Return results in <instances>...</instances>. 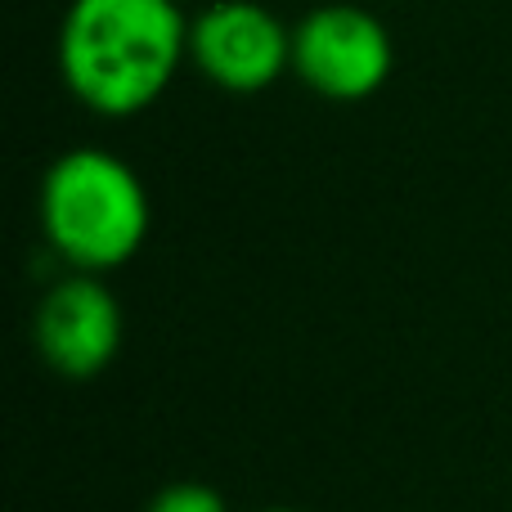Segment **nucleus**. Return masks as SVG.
Segmentation results:
<instances>
[{
    "instance_id": "f257e3e1",
    "label": "nucleus",
    "mask_w": 512,
    "mask_h": 512,
    "mask_svg": "<svg viewBox=\"0 0 512 512\" xmlns=\"http://www.w3.org/2000/svg\"><path fill=\"white\" fill-rule=\"evenodd\" d=\"M54 59L81 108L126 122L149 113L189 63V14L180 0H72Z\"/></svg>"
},
{
    "instance_id": "f03ea898",
    "label": "nucleus",
    "mask_w": 512,
    "mask_h": 512,
    "mask_svg": "<svg viewBox=\"0 0 512 512\" xmlns=\"http://www.w3.org/2000/svg\"><path fill=\"white\" fill-rule=\"evenodd\" d=\"M36 221L68 270L113 274L149 243L153 203L126 158L108 149H68L45 167Z\"/></svg>"
},
{
    "instance_id": "7ed1b4c3",
    "label": "nucleus",
    "mask_w": 512,
    "mask_h": 512,
    "mask_svg": "<svg viewBox=\"0 0 512 512\" xmlns=\"http://www.w3.org/2000/svg\"><path fill=\"white\" fill-rule=\"evenodd\" d=\"M396 45L369 5L333 0L292 23V77L328 104H364L391 81Z\"/></svg>"
},
{
    "instance_id": "20e7f679",
    "label": "nucleus",
    "mask_w": 512,
    "mask_h": 512,
    "mask_svg": "<svg viewBox=\"0 0 512 512\" xmlns=\"http://www.w3.org/2000/svg\"><path fill=\"white\" fill-rule=\"evenodd\" d=\"M189 63L230 95H261L292 72V27L256 0H212L189 18Z\"/></svg>"
},
{
    "instance_id": "39448f33",
    "label": "nucleus",
    "mask_w": 512,
    "mask_h": 512,
    "mask_svg": "<svg viewBox=\"0 0 512 512\" xmlns=\"http://www.w3.org/2000/svg\"><path fill=\"white\" fill-rule=\"evenodd\" d=\"M126 337V319L117 306V292L104 274L68 270L59 283L45 288L32 315V342L45 369L68 382H90L108 373Z\"/></svg>"
},
{
    "instance_id": "423d86ee",
    "label": "nucleus",
    "mask_w": 512,
    "mask_h": 512,
    "mask_svg": "<svg viewBox=\"0 0 512 512\" xmlns=\"http://www.w3.org/2000/svg\"><path fill=\"white\" fill-rule=\"evenodd\" d=\"M144 512H230L221 490L203 486V481H171L149 499Z\"/></svg>"
},
{
    "instance_id": "0eeeda50",
    "label": "nucleus",
    "mask_w": 512,
    "mask_h": 512,
    "mask_svg": "<svg viewBox=\"0 0 512 512\" xmlns=\"http://www.w3.org/2000/svg\"><path fill=\"white\" fill-rule=\"evenodd\" d=\"M261 512H301V508H261Z\"/></svg>"
}]
</instances>
